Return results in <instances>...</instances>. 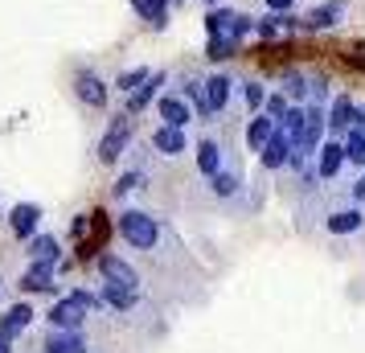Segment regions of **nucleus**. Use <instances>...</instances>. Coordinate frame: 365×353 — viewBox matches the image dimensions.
I'll use <instances>...</instances> for the list:
<instances>
[{
  "instance_id": "nucleus-1",
  "label": "nucleus",
  "mask_w": 365,
  "mask_h": 353,
  "mask_svg": "<svg viewBox=\"0 0 365 353\" xmlns=\"http://www.w3.org/2000/svg\"><path fill=\"white\" fill-rule=\"evenodd\" d=\"M115 230H119V238H123L132 251H140V255H156L160 238H165L160 218L148 214V210H135V205H123V210H119Z\"/></svg>"
},
{
  "instance_id": "nucleus-2",
  "label": "nucleus",
  "mask_w": 365,
  "mask_h": 353,
  "mask_svg": "<svg viewBox=\"0 0 365 353\" xmlns=\"http://www.w3.org/2000/svg\"><path fill=\"white\" fill-rule=\"evenodd\" d=\"M132 144H135V116L119 111V116H111L107 132L99 135V144H95V156H99V165H119V160L132 152Z\"/></svg>"
},
{
  "instance_id": "nucleus-3",
  "label": "nucleus",
  "mask_w": 365,
  "mask_h": 353,
  "mask_svg": "<svg viewBox=\"0 0 365 353\" xmlns=\"http://www.w3.org/2000/svg\"><path fill=\"white\" fill-rule=\"evenodd\" d=\"M74 99L91 107V111H107V103H111V83L103 78L95 66H78L74 70Z\"/></svg>"
},
{
  "instance_id": "nucleus-4",
  "label": "nucleus",
  "mask_w": 365,
  "mask_h": 353,
  "mask_svg": "<svg viewBox=\"0 0 365 353\" xmlns=\"http://www.w3.org/2000/svg\"><path fill=\"white\" fill-rule=\"evenodd\" d=\"M345 9L349 0H320L312 4L304 17H299V34H324V29H336L345 21Z\"/></svg>"
},
{
  "instance_id": "nucleus-5",
  "label": "nucleus",
  "mask_w": 365,
  "mask_h": 353,
  "mask_svg": "<svg viewBox=\"0 0 365 353\" xmlns=\"http://www.w3.org/2000/svg\"><path fill=\"white\" fill-rule=\"evenodd\" d=\"M168 78H173L168 70H152L148 78H144V83L135 86V91L128 95V99H123V111H128V116H144V111H148L152 103H156L160 95H165Z\"/></svg>"
},
{
  "instance_id": "nucleus-6",
  "label": "nucleus",
  "mask_w": 365,
  "mask_h": 353,
  "mask_svg": "<svg viewBox=\"0 0 365 353\" xmlns=\"http://www.w3.org/2000/svg\"><path fill=\"white\" fill-rule=\"evenodd\" d=\"M99 275L107 280V284H119V287H132V292H144V275L123 259V255L115 251H107L99 255Z\"/></svg>"
},
{
  "instance_id": "nucleus-7",
  "label": "nucleus",
  "mask_w": 365,
  "mask_h": 353,
  "mask_svg": "<svg viewBox=\"0 0 365 353\" xmlns=\"http://www.w3.org/2000/svg\"><path fill=\"white\" fill-rule=\"evenodd\" d=\"M148 144L156 156H165V160H177V156H185L189 152V132L185 128H173V123H156L148 135Z\"/></svg>"
},
{
  "instance_id": "nucleus-8",
  "label": "nucleus",
  "mask_w": 365,
  "mask_h": 353,
  "mask_svg": "<svg viewBox=\"0 0 365 353\" xmlns=\"http://www.w3.org/2000/svg\"><path fill=\"white\" fill-rule=\"evenodd\" d=\"M193 165H197V173L210 181V177H217L222 173V165H226V144L217 140V135H201L197 144H193Z\"/></svg>"
},
{
  "instance_id": "nucleus-9",
  "label": "nucleus",
  "mask_w": 365,
  "mask_h": 353,
  "mask_svg": "<svg viewBox=\"0 0 365 353\" xmlns=\"http://www.w3.org/2000/svg\"><path fill=\"white\" fill-rule=\"evenodd\" d=\"M152 107H156V119H160V123H173V128H189V123H197L193 107H189V99H181L177 91H165V95L152 103Z\"/></svg>"
},
{
  "instance_id": "nucleus-10",
  "label": "nucleus",
  "mask_w": 365,
  "mask_h": 353,
  "mask_svg": "<svg viewBox=\"0 0 365 353\" xmlns=\"http://www.w3.org/2000/svg\"><path fill=\"white\" fill-rule=\"evenodd\" d=\"M205 95H210L214 116H222V111H230L234 95H238V78H234L230 70H214V74L205 78Z\"/></svg>"
},
{
  "instance_id": "nucleus-11",
  "label": "nucleus",
  "mask_w": 365,
  "mask_h": 353,
  "mask_svg": "<svg viewBox=\"0 0 365 353\" xmlns=\"http://www.w3.org/2000/svg\"><path fill=\"white\" fill-rule=\"evenodd\" d=\"M341 168H345V144L332 135V140H324V144L316 148V177H320V185H324V181H336Z\"/></svg>"
},
{
  "instance_id": "nucleus-12",
  "label": "nucleus",
  "mask_w": 365,
  "mask_h": 353,
  "mask_svg": "<svg viewBox=\"0 0 365 353\" xmlns=\"http://www.w3.org/2000/svg\"><path fill=\"white\" fill-rule=\"evenodd\" d=\"M37 226H41V205L37 202H17L9 210V230H13V238L29 242L37 235Z\"/></svg>"
},
{
  "instance_id": "nucleus-13",
  "label": "nucleus",
  "mask_w": 365,
  "mask_h": 353,
  "mask_svg": "<svg viewBox=\"0 0 365 353\" xmlns=\"http://www.w3.org/2000/svg\"><path fill=\"white\" fill-rule=\"evenodd\" d=\"M365 226V210L361 205H336V210H329V214H324V230H329V235H357V230H361Z\"/></svg>"
},
{
  "instance_id": "nucleus-14",
  "label": "nucleus",
  "mask_w": 365,
  "mask_h": 353,
  "mask_svg": "<svg viewBox=\"0 0 365 353\" xmlns=\"http://www.w3.org/2000/svg\"><path fill=\"white\" fill-rule=\"evenodd\" d=\"M275 128H279V123L267 116V111H255V116H247V128H242V144H247V152H255V156H259V152L271 144Z\"/></svg>"
},
{
  "instance_id": "nucleus-15",
  "label": "nucleus",
  "mask_w": 365,
  "mask_h": 353,
  "mask_svg": "<svg viewBox=\"0 0 365 353\" xmlns=\"http://www.w3.org/2000/svg\"><path fill=\"white\" fill-rule=\"evenodd\" d=\"M177 95H181V99H189L193 116H197V123H214V107H210V95H205V78L185 74L181 86H177Z\"/></svg>"
},
{
  "instance_id": "nucleus-16",
  "label": "nucleus",
  "mask_w": 365,
  "mask_h": 353,
  "mask_svg": "<svg viewBox=\"0 0 365 353\" xmlns=\"http://www.w3.org/2000/svg\"><path fill=\"white\" fill-rule=\"evenodd\" d=\"M46 320H50V329H83L86 320H91V312H86L83 304H74L70 296H62V300H53Z\"/></svg>"
},
{
  "instance_id": "nucleus-17",
  "label": "nucleus",
  "mask_w": 365,
  "mask_h": 353,
  "mask_svg": "<svg viewBox=\"0 0 365 353\" xmlns=\"http://www.w3.org/2000/svg\"><path fill=\"white\" fill-rule=\"evenodd\" d=\"M292 152H296V144H292V135H283L279 128H275V135H271V144H267V148L259 152V165H263L267 173H283V168H287V160H292Z\"/></svg>"
},
{
  "instance_id": "nucleus-18",
  "label": "nucleus",
  "mask_w": 365,
  "mask_h": 353,
  "mask_svg": "<svg viewBox=\"0 0 365 353\" xmlns=\"http://www.w3.org/2000/svg\"><path fill=\"white\" fill-rule=\"evenodd\" d=\"M41 349L46 353H86L91 349V341L83 337V329H50Z\"/></svg>"
},
{
  "instance_id": "nucleus-19",
  "label": "nucleus",
  "mask_w": 365,
  "mask_h": 353,
  "mask_svg": "<svg viewBox=\"0 0 365 353\" xmlns=\"http://www.w3.org/2000/svg\"><path fill=\"white\" fill-rule=\"evenodd\" d=\"M353 116H357V99H353V95H332V103H329V132L341 140V135L353 128Z\"/></svg>"
},
{
  "instance_id": "nucleus-20",
  "label": "nucleus",
  "mask_w": 365,
  "mask_h": 353,
  "mask_svg": "<svg viewBox=\"0 0 365 353\" xmlns=\"http://www.w3.org/2000/svg\"><path fill=\"white\" fill-rule=\"evenodd\" d=\"M234 21H238V9H230V4H217V9H205V37H230Z\"/></svg>"
},
{
  "instance_id": "nucleus-21",
  "label": "nucleus",
  "mask_w": 365,
  "mask_h": 353,
  "mask_svg": "<svg viewBox=\"0 0 365 353\" xmlns=\"http://www.w3.org/2000/svg\"><path fill=\"white\" fill-rule=\"evenodd\" d=\"M99 296H103V304H107V308H115V312H123V317H128L135 304H140V292H132V287H119V284H107V280H103Z\"/></svg>"
},
{
  "instance_id": "nucleus-22",
  "label": "nucleus",
  "mask_w": 365,
  "mask_h": 353,
  "mask_svg": "<svg viewBox=\"0 0 365 353\" xmlns=\"http://www.w3.org/2000/svg\"><path fill=\"white\" fill-rule=\"evenodd\" d=\"M34 317H37L34 304H13V308L0 317V337H9V341H13L21 329H29V324H34Z\"/></svg>"
},
{
  "instance_id": "nucleus-23",
  "label": "nucleus",
  "mask_w": 365,
  "mask_h": 353,
  "mask_svg": "<svg viewBox=\"0 0 365 353\" xmlns=\"http://www.w3.org/2000/svg\"><path fill=\"white\" fill-rule=\"evenodd\" d=\"M135 17L144 21L148 29H168V17H173V0H144L135 9Z\"/></svg>"
},
{
  "instance_id": "nucleus-24",
  "label": "nucleus",
  "mask_w": 365,
  "mask_h": 353,
  "mask_svg": "<svg viewBox=\"0 0 365 353\" xmlns=\"http://www.w3.org/2000/svg\"><path fill=\"white\" fill-rule=\"evenodd\" d=\"M238 95H242L247 116H255V111H263V103H267V95H271V86H267L263 78H242V83H238Z\"/></svg>"
},
{
  "instance_id": "nucleus-25",
  "label": "nucleus",
  "mask_w": 365,
  "mask_h": 353,
  "mask_svg": "<svg viewBox=\"0 0 365 353\" xmlns=\"http://www.w3.org/2000/svg\"><path fill=\"white\" fill-rule=\"evenodd\" d=\"M25 247H29V251H25V255H29V263H58V259H62L58 238H53V235H34Z\"/></svg>"
},
{
  "instance_id": "nucleus-26",
  "label": "nucleus",
  "mask_w": 365,
  "mask_h": 353,
  "mask_svg": "<svg viewBox=\"0 0 365 353\" xmlns=\"http://www.w3.org/2000/svg\"><path fill=\"white\" fill-rule=\"evenodd\" d=\"M53 267H58V263H29L25 275H21V287H25V292H50L53 287Z\"/></svg>"
},
{
  "instance_id": "nucleus-27",
  "label": "nucleus",
  "mask_w": 365,
  "mask_h": 353,
  "mask_svg": "<svg viewBox=\"0 0 365 353\" xmlns=\"http://www.w3.org/2000/svg\"><path fill=\"white\" fill-rule=\"evenodd\" d=\"M279 91L292 103H308V74H304V70H296V66L283 70V74H279Z\"/></svg>"
},
{
  "instance_id": "nucleus-28",
  "label": "nucleus",
  "mask_w": 365,
  "mask_h": 353,
  "mask_svg": "<svg viewBox=\"0 0 365 353\" xmlns=\"http://www.w3.org/2000/svg\"><path fill=\"white\" fill-rule=\"evenodd\" d=\"M341 144H345V165L357 173V168H365V132L361 128H349L345 135H341Z\"/></svg>"
},
{
  "instance_id": "nucleus-29",
  "label": "nucleus",
  "mask_w": 365,
  "mask_h": 353,
  "mask_svg": "<svg viewBox=\"0 0 365 353\" xmlns=\"http://www.w3.org/2000/svg\"><path fill=\"white\" fill-rule=\"evenodd\" d=\"M144 181H148V173L132 165L128 173H119V181L111 185V198H115V202H128V198H132L135 189H144Z\"/></svg>"
},
{
  "instance_id": "nucleus-30",
  "label": "nucleus",
  "mask_w": 365,
  "mask_h": 353,
  "mask_svg": "<svg viewBox=\"0 0 365 353\" xmlns=\"http://www.w3.org/2000/svg\"><path fill=\"white\" fill-rule=\"evenodd\" d=\"M304 123H308V107H304V103H292V107L283 111V119H279V132H283V135H292V144H299V135H304Z\"/></svg>"
},
{
  "instance_id": "nucleus-31",
  "label": "nucleus",
  "mask_w": 365,
  "mask_h": 353,
  "mask_svg": "<svg viewBox=\"0 0 365 353\" xmlns=\"http://www.w3.org/2000/svg\"><path fill=\"white\" fill-rule=\"evenodd\" d=\"M148 74H152V66H132V70H123V74H115V83H111V91H119V95L128 99V95H132L135 86H140L144 78H148Z\"/></svg>"
},
{
  "instance_id": "nucleus-32",
  "label": "nucleus",
  "mask_w": 365,
  "mask_h": 353,
  "mask_svg": "<svg viewBox=\"0 0 365 353\" xmlns=\"http://www.w3.org/2000/svg\"><path fill=\"white\" fill-rule=\"evenodd\" d=\"M238 50H242V46H234L230 37H205V58L217 62V66H222V62H230Z\"/></svg>"
},
{
  "instance_id": "nucleus-33",
  "label": "nucleus",
  "mask_w": 365,
  "mask_h": 353,
  "mask_svg": "<svg viewBox=\"0 0 365 353\" xmlns=\"http://www.w3.org/2000/svg\"><path fill=\"white\" fill-rule=\"evenodd\" d=\"M255 37L259 41H275L279 34V21H275V13H263V17H255Z\"/></svg>"
},
{
  "instance_id": "nucleus-34",
  "label": "nucleus",
  "mask_w": 365,
  "mask_h": 353,
  "mask_svg": "<svg viewBox=\"0 0 365 353\" xmlns=\"http://www.w3.org/2000/svg\"><path fill=\"white\" fill-rule=\"evenodd\" d=\"M70 300L74 304H83L86 312H91V317H95V312H103V308H107V304H103V296L99 292H86V287H74V292H70Z\"/></svg>"
},
{
  "instance_id": "nucleus-35",
  "label": "nucleus",
  "mask_w": 365,
  "mask_h": 353,
  "mask_svg": "<svg viewBox=\"0 0 365 353\" xmlns=\"http://www.w3.org/2000/svg\"><path fill=\"white\" fill-rule=\"evenodd\" d=\"M287 107H292V99L283 95L279 86H275V91L267 95V103H263V111H267V116H271V119H275V123H279V119H283V111H287Z\"/></svg>"
},
{
  "instance_id": "nucleus-36",
  "label": "nucleus",
  "mask_w": 365,
  "mask_h": 353,
  "mask_svg": "<svg viewBox=\"0 0 365 353\" xmlns=\"http://www.w3.org/2000/svg\"><path fill=\"white\" fill-rule=\"evenodd\" d=\"M275 21H279V34H299V13L292 9V13H275Z\"/></svg>"
},
{
  "instance_id": "nucleus-37",
  "label": "nucleus",
  "mask_w": 365,
  "mask_h": 353,
  "mask_svg": "<svg viewBox=\"0 0 365 353\" xmlns=\"http://www.w3.org/2000/svg\"><path fill=\"white\" fill-rule=\"evenodd\" d=\"M349 202L365 205V173H361V177H353V185H349Z\"/></svg>"
},
{
  "instance_id": "nucleus-38",
  "label": "nucleus",
  "mask_w": 365,
  "mask_h": 353,
  "mask_svg": "<svg viewBox=\"0 0 365 353\" xmlns=\"http://www.w3.org/2000/svg\"><path fill=\"white\" fill-rule=\"evenodd\" d=\"M263 9H267V13H292V9H296V0H263Z\"/></svg>"
},
{
  "instance_id": "nucleus-39",
  "label": "nucleus",
  "mask_w": 365,
  "mask_h": 353,
  "mask_svg": "<svg viewBox=\"0 0 365 353\" xmlns=\"http://www.w3.org/2000/svg\"><path fill=\"white\" fill-rule=\"evenodd\" d=\"M349 62H353V66H357V70L365 74V58H361V53H349Z\"/></svg>"
},
{
  "instance_id": "nucleus-40",
  "label": "nucleus",
  "mask_w": 365,
  "mask_h": 353,
  "mask_svg": "<svg viewBox=\"0 0 365 353\" xmlns=\"http://www.w3.org/2000/svg\"><path fill=\"white\" fill-rule=\"evenodd\" d=\"M201 4H205V9H217V4H226V0H201Z\"/></svg>"
},
{
  "instance_id": "nucleus-41",
  "label": "nucleus",
  "mask_w": 365,
  "mask_h": 353,
  "mask_svg": "<svg viewBox=\"0 0 365 353\" xmlns=\"http://www.w3.org/2000/svg\"><path fill=\"white\" fill-rule=\"evenodd\" d=\"M128 4H132V9H140V4H144V0H128Z\"/></svg>"
},
{
  "instance_id": "nucleus-42",
  "label": "nucleus",
  "mask_w": 365,
  "mask_h": 353,
  "mask_svg": "<svg viewBox=\"0 0 365 353\" xmlns=\"http://www.w3.org/2000/svg\"><path fill=\"white\" fill-rule=\"evenodd\" d=\"M177 4H185V0H173V9H177Z\"/></svg>"
}]
</instances>
